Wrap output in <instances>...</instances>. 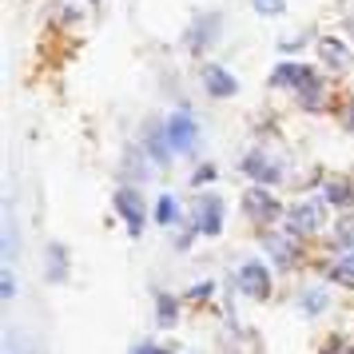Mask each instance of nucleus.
<instances>
[{
	"label": "nucleus",
	"instance_id": "1",
	"mask_svg": "<svg viewBox=\"0 0 354 354\" xmlns=\"http://www.w3.org/2000/svg\"><path fill=\"white\" fill-rule=\"evenodd\" d=\"M319 68L306 64V60H295V56H283L279 64L271 68V76H267V84H271L274 92H287V96H299V92H306L310 84H319Z\"/></svg>",
	"mask_w": 354,
	"mask_h": 354
},
{
	"label": "nucleus",
	"instance_id": "2",
	"mask_svg": "<svg viewBox=\"0 0 354 354\" xmlns=\"http://www.w3.org/2000/svg\"><path fill=\"white\" fill-rule=\"evenodd\" d=\"M326 199H299V203H290L287 207V223H283V231L287 235H295V239H310V235H319L322 223H326Z\"/></svg>",
	"mask_w": 354,
	"mask_h": 354
},
{
	"label": "nucleus",
	"instance_id": "3",
	"mask_svg": "<svg viewBox=\"0 0 354 354\" xmlns=\"http://www.w3.org/2000/svg\"><path fill=\"white\" fill-rule=\"evenodd\" d=\"M219 32H223V12H199V17H192L179 44H183L187 56H207L219 44Z\"/></svg>",
	"mask_w": 354,
	"mask_h": 354
},
{
	"label": "nucleus",
	"instance_id": "4",
	"mask_svg": "<svg viewBox=\"0 0 354 354\" xmlns=\"http://www.w3.org/2000/svg\"><path fill=\"white\" fill-rule=\"evenodd\" d=\"M163 124H167V140L176 147V156H192L195 147H199V115L187 104H179L176 112H167Z\"/></svg>",
	"mask_w": 354,
	"mask_h": 354
},
{
	"label": "nucleus",
	"instance_id": "5",
	"mask_svg": "<svg viewBox=\"0 0 354 354\" xmlns=\"http://www.w3.org/2000/svg\"><path fill=\"white\" fill-rule=\"evenodd\" d=\"M243 211H247V219L251 223H259V227H271V223H279L287 211H283V203L271 195V187L267 183H251L247 192H243Z\"/></svg>",
	"mask_w": 354,
	"mask_h": 354
},
{
	"label": "nucleus",
	"instance_id": "6",
	"mask_svg": "<svg viewBox=\"0 0 354 354\" xmlns=\"http://www.w3.org/2000/svg\"><path fill=\"white\" fill-rule=\"evenodd\" d=\"M315 56H319V64H326L330 72H346V68L354 64V44H351V36H338V32L315 36Z\"/></svg>",
	"mask_w": 354,
	"mask_h": 354
},
{
	"label": "nucleus",
	"instance_id": "7",
	"mask_svg": "<svg viewBox=\"0 0 354 354\" xmlns=\"http://www.w3.org/2000/svg\"><path fill=\"white\" fill-rule=\"evenodd\" d=\"M115 215L124 219V227H128L131 239H140L144 235V223H147V211H144V195H140V187L136 183H128V187H120L115 192Z\"/></svg>",
	"mask_w": 354,
	"mask_h": 354
},
{
	"label": "nucleus",
	"instance_id": "8",
	"mask_svg": "<svg viewBox=\"0 0 354 354\" xmlns=\"http://www.w3.org/2000/svg\"><path fill=\"white\" fill-rule=\"evenodd\" d=\"M199 84H203V92H207L211 100H235L239 96V76L227 64H219V60H207V64L199 68Z\"/></svg>",
	"mask_w": 354,
	"mask_h": 354
},
{
	"label": "nucleus",
	"instance_id": "9",
	"mask_svg": "<svg viewBox=\"0 0 354 354\" xmlns=\"http://www.w3.org/2000/svg\"><path fill=\"white\" fill-rule=\"evenodd\" d=\"M192 223L199 227V235H207V239H215L219 231H223V199L219 195H195L192 199Z\"/></svg>",
	"mask_w": 354,
	"mask_h": 354
},
{
	"label": "nucleus",
	"instance_id": "10",
	"mask_svg": "<svg viewBox=\"0 0 354 354\" xmlns=\"http://www.w3.org/2000/svg\"><path fill=\"white\" fill-rule=\"evenodd\" d=\"M239 171L251 179V183H267V187H274V183L283 179V163L274 160V156H267L263 147H251V151L239 160Z\"/></svg>",
	"mask_w": 354,
	"mask_h": 354
},
{
	"label": "nucleus",
	"instance_id": "11",
	"mask_svg": "<svg viewBox=\"0 0 354 354\" xmlns=\"http://www.w3.org/2000/svg\"><path fill=\"white\" fill-rule=\"evenodd\" d=\"M140 144H144V151L151 156L156 167H167L171 156H176V147H171V140H167V124H163V120H147L144 131H140Z\"/></svg>",
	"mask_w": 354,
	"mask_h": 354
},
{
	"label": "nucleus",
	"instance_id": "12",
	"mask_svg": "<svg viewBox=\"0 0 354 354\" xmlns=\"http://www.w3.org/2000/svg\"><path fill=\"white\" fill-rule=\"evenodd\" d=\"M239 290L247 299H267V295H271V271H267L259 259H247L239 267Z\"/></svg>",
	"mask_w": 354,
	"mask_h": 354
},
{
	"label": "nucleus",
	"instance_id": "13",
	"mask_svg": "<svg viewBox=\"0 0 354 354\" xmlns=\"http://www.w3.org/2000/svg\"><path fill=\"white\" fill-rule=\"evenodd\" d=\"M263 247L271 251V259L279 263V267H295L299 263V239L295 235H263Z\"/></svg>",
	"mask_w": 354,
	"mask_h": 354
},
{
	"label": "nucleus",
	"instance_id": "14",
	"mask_svg": "<svg viewBox=\"0 0 354 354\" xmlns=\"http://www.w3.org/2000/svg\"><path fill=\"white\" fill-rule=\"evenodd\" d=\"M322 199H326V203H330V207H351L354 203V183L346 176H338V179H326V183H322Z\"/></svg>",
	"mask_w": 354,
	"mask_h": 354
},
{
	"label": "nucleus",
	"instance_id": "15",
	"mask_svg": "<svg viewBox=\"0 0 354 354\" xmlns=\"http://www.w3.org/2000/svg\"><path fill=\"white\" fill-rule=\"evenodd\" d=\"M151 219H156L160 227H176L179 223V199L176 195L163 192L160 199H156V207H151Z\"/></svg>",
	"mask_w": 354,
	"mask_h": 354
},
{
	"label": "nucleus",
	"instance_id": "16",
	"mask_svg": "<svg viewBox=\"0 0 354 354\" xmlns=\"http://www.w3.org/2000/svg\"><path fill=\"white\" fill-rule=\"evenodd\" d=\"M326 274L335 279L338 287H354V251H342V255L326 267Z\"/></svg>",
	"mask_w": 354,
	"mask_h": 354
},
{
	"label": "nucleus",
	"instance_id": "17",
	"mask_svg": "<svg viewBox=\"0 0 354 354\" xmlns=\"http://www.w3.org/2000/svg\"><path fill=\"white\" fill-rule=\"evenodd\" d=\"M48 283H64L68 279V251L60 243H48Z\"/></svg>",
	"mask_w": 354,
	"mask_h": 354
},
{
	"label": "nucleus",
	"instance_id": "18",
	"mask_svg": "<svg viewBox=\"0 0 354 354\" xmlns=\"http://www.w3.org/2000/svg\"><path fill=\"white\" fill-rule=\"evenodd\" d=\"M295 104H299L303 112H322V108H326V80L310 84L306 92H299V96H295Z\"/></svg>",
	"mask_w": 354,
	"mask_h": 354
},
{
	"label": "nucleus",
	"instance_id": "19",
	"mask_svg": "<svg viewBox=\"0 0 354 354\" xmlns=\"http://www.w3.org/2000/svg\"><path fill=\"white\" fill-rule=\"evenodd\" d=\"M156 319H160V326H176V319H179L176 295H160V299H156Z\"/></svg>",
	"mask_w": 354,
	"mask_h": 354
},
{
	"label": "nucleus",
	"instance_id": "20",
	"mask_svg": "<svg viewBox=\"0 0 354 354\" xmlns=\"http://www.w3.org/2000/svg\"><path fill=\"white\" fill-rule=\"evenodd\" d=\"M335 243L338 251H354V215H342L335 223Z\"/></svg>",
	"mask_w": 354,
	"mask_h": 354
},
{
	"label": "nucleus",
	"instance_id": "21",
	"mask_svg": "<svg viewBox=\"0 0 354 354\" xmlns=\"http://www.w3.org/2000/svg\"><path fill=\"white\" fill-rule=\"evenodd\" d=\"M251 8H255V17H267V20L287 17V0H251Z\"/></svg>",
	"mask_w": 354,
	"mask_h": 354
},
{
	"label": "nucleus",
	"instance_id": "22",
	"mask_svg": "<svg viewBox=\"0 0 354 354\" xmlns=\"http://www.w3.org/2000/svg\"><path fill=\"white\" fill-rule=\"evenodd\" d=\"M303 310H306V315H322V310H326V290L306 287L303 290Z\"/></svg>",
	"mask_w": 354,
	"mask_h": 354
},
{
	"label": "nucleus",
	"instance_id": "23",
	"mask_svg": "<svg viewBox=\"0 0 354 354\" xmlns=\"http://www.w3.org/2000/svg\"><path fill=\"white\" fill-rule=\"evenodd\" d=\"M0 299H17V279H12V263L0 267Z\"/></svg>",
	"mask_w": 354,
	"mask_h": 354
},
{
	"label": "nucleus",
	"instance_id": "24",
	"mask_svg": "<svg viewBox=\"0 0 354 354\" xmlns=\"http://www.w3.org/2000/svg\"><path fill=\"white\" fill-rule=\"evenodd\" d=\"M215 176H219V167L215 163H203V167H195L192 187H207V183H215Z\"/></svg>",
	"mask_w": 354,
	"mask_h": 354
},
{
	"label": "nucleus",
	"instance_id": "25",
	"mask_svg": "<svg viewBox=\"0 0 354 354\" xmlns=\"http://www.w3.org/2000/svg\"><path fill=\"white\" fill-rule=\"evenodd\" d=\"M306 40L303 36H295V40H279V44H274V48H279V56H295V52L303 48Z\"/></svg>",
	"mask_w": 354,
	"mask_h": 354
},
{
	"label": "nucleus",
	"instance_id": "26",
	"mask_svg": "<svg viewBox=\"0 0 354 354\" xmlns=\"http://www.w3.org/2000/svg\"><path fill=\"white\" fill-rule=\"evenodd\" d=\"M342 128L354 136V100H346V104H342Z\"/></svg>",
	"mask_w": 354,
	"mask_h": 354
},
{
	"label": "nucleus",
	"instance_id": "27",
	"mask_svg": "<svg viewBox=\"0 0 354 354\" xmlns=\"http://www.w3.org/2000/svg\"><path fill=\"white\" fill-rule=\"evenodd\" d=\"M211 290H215V283H195V287H192V299H207Z\"/></svg>",
	"mask_w": 354,
	"mask_h": 354
},
{
	"label": "nucleus",
	"instance_id": "28",
	"mask_svg": "<svg viewBox=\"0 0 354 354\" xmlns=\"http://www.w3.org/2000/svg\"><path fill=\"white\" fill-rule=\"evenodd\" d=\"M346 32H351V44H354V12H346Z\"/></svg>",
	"mask_w": 354,
	"mask_h": 354
},
{
	"label": "nucleus",
	"instance_id": "29",
	"mask_svg": "<svg viewBox=\"0 0 354 354\" xmlns=\"http://www.w3.org/2000/svg\"><path fill=\"white\" fill-rule=\"evenodd\" d=\"M136 354H156V351H151V346H140V351H136Z\"/></svg>",
	"mask_w": 354,
	"mask_h": 354
},
{
	"label": "nucleus",
	"instance_id": "30",
	"mask_svg": "<svg viewBox=\"0 0 354 354\" xmlns=\"http://www.w3.org/2000/svg\"><path fill=\"white\" fill-rule=\"evenodd\" d=\"M156 354H167V351H156Z\"/></svg>",
	"mask_w": 354,
	"mask_h": 354
},
{
	"label": "nucleus",
	"instance_id": "31",
	"mask_svg": "<svg viewBox=\"0 0 354 354\" xmlns=\"http://www.w3.org/2000/svg\"><path fill=\"white\" fill-rule=\"evenodd\" d=\"M92 4H100V0H92Z\"/></svg>",
	"mask_w": 354,
	"mask_h": 354
},
{
	"label": "nucleus",
	"instance_id": "32",
	"mask_svg": "<svg viewBox=\"0 0 354 354\" xmlns=\"http://www.w3.org/2000/svg\"><path fill=\"white\" fill-rule=\"evenodd\" d=\"M351 354H354V346H351Z\"/></svg>",
	"mask_w": 354,
	"mask_h": 354
}]
</instances>
